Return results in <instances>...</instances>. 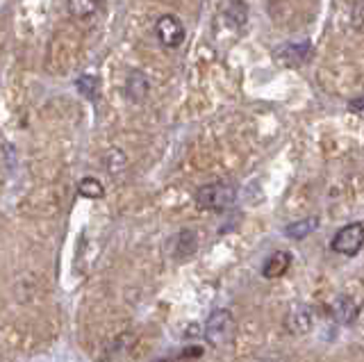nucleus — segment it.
Masks as SVG:
<instances>
[{
	"label": "nucleus",
	"instance_id": "8",
	"mask_svg": "<svg viewBox=\"0 0 364 362\" xmlns=\"http://www.w3.org/2000/svg\"><path fill=\"white\" fill-rule=\"evenodd\" d=\"M151 92V85H148V78L141 71H130L128 80H125V96H128L132 103H141V100Z\"/></svg>",
	"mask_w": 364,
	"mask_h": 362
},
{
	"label": "nucleus",
	"instance_id": "14",
	"mask_svg": "<svg viewBox=\"0 0 364 362\" xmlns=\"http://www.w3.org/2000/svg\"><path fill=\"white\" fill-rule=\"evenodd\" d=\"M125 164H128V160H125V155L119 151V149H112L107 155H105V166H107V171L112 176H117L119 171H123Z\"/></svg>",
	"mask_w": 364,
	"mask_h": 362
},
{
	"label": "nucleus",
	"instance_id": "13",
	"mask_svg": "<svg viewBox=\"0 0 364 362\" xmlns=\"http://www.w3.org/2000/svg\"><path fill=\"white\" fill-rule=\"evenodd\" d=\"M75 87H77V92L82 94L85 98H96L98 96V89H100V80L96 75H80L77 78V82H75Z\"/></svg>",
	"mask_w": 364,
	"mask_h": 362
},
{
	"label": "nucleus",
	"instance_id": "10",
	"mask_svg": "<svg viewBox=\"0 0 364 362\" xmlns=\"http://www.w3.org/2000/svg\"><path fill=\"white\" fill-rule=\"evenodd\" d=\"M316 225H318V219L316 217H307L303 221L289 223L287 228H284V235H287L289 240H305L307 235L316 230Z\"/></svg>",
	"mask_w": 364,
	"mask_h": 362
},
{
	"label": "nucleus",
	"instance_id": "5",
	"mask_svg": "<svg viewBox=\"0 0 364 362\" xmlns=\"http://www.w3.org/2000/svg\"><path fill=\"white\" fill-rule=\"evenodd\" d=\"M155 35L162 41V46L166 48H178L182 41H185V26L182 21L173 14H164L157 18L155 23Z\"/></svg>",
	"mask_w": 364,
	"mask_h": 362
},
{
	"label": "nucleus",
	"instance_id": "6",
	"mask_svg": "<svg viewBox=\"0 0 364 362\" xmlns=\"http://www.w3.org/2000/svg\"><path fill=\"white\" fill-rule=\"evenodd\" d=\"M330 312H333V319L341 326H348L358 319V303L353 301L348 294H339L330 303Z\"/></svg>",
	"mask_w": 364,
	"mask_h": 362
},
{
	"label": "nucleus",
	"instance_id": "9",
	"mask_svg": "<svg viewBox=\"0 0 364 362\" xmlns=\"http://www.w3.org/2000/svg\"><path fill=\"white\" fill-rule=\"evenodd\" d=\"M100 7V0H66V9L68 14L77 21H85L91 18Z\"/></svg>",
	"mask_w": 364,
	"mask_h": 362
},
{
	"label": "nucleus",
	"instance_id": "1",
	"mask_svg": "<svg viewBox=\"0 0 364 362\" xmlns=\"http://www.w3.org/2000/svg\"><path fill=\"white\" fill-rule=\"evenodd\" d=\"M237 201V189L230 183H210L196 191V206L200 210L223 212L232 208Z\"/></svg>",
	"mask_w": 364,
	"mask_h": 362
},
{
	"label": "nucleus",
	"instance_id": "2",
	"mask_svg": "<svg viewBox=\"0 0 364 362\" xmlns=\"http://www.w3.org/2000/svg\"><path fill=\"white\" fill-rule=\"evenodd\" d=\"M235 335V316L230 310L219 308L214 310L208 321H205V339L212 344V346H223L232 339Z\"/></svg>",
	"mask_w": 364,
	"mask_h": 362
},
{
	"label": "nucleus",
	"instance_id": "7",
	"mask_svg": "<svg viewBox=\"0 0 364 362\" xmlns=\"http://www.w3.org/2000/svg\"><path fill=\"white\" fill-rule=\"evenodd\" d=\"M291 267V255L287 251H273L264 265H262V276L264 278H280L287 274V269Z\"/></svg>",
	"mask_w": 364,
	"mask_h": 362
},
{
	"label": "nucleus",
	"instance_id": "4",
	"mask_svg": "<svg viewBox=\"0 0 364 362\" xmlns=\"http://www.w3.org/2000/svg\"><path fill=\"white\" fill-rule=\"evenodd\" d=\"M314 326V310L307 303H291L284 314V328L289 335H307Z\"/></svg>",
	"mask_w": 364,
	"mask_h": 362
},
{
	"label": "nucleus",
	"instance_id": "15",
	"mask_svg": "<svg viewBox=\"0 0 364 362\" xmlns=\"http://www.w3.org/2000/svg\"><path fill=\"white\" fill-rule=\"evenodd\" d=\"M269 362H280V360H269Z\"/></svg>",
	"mask_w": 364,
	"mask_h": 362
},
{
	"label": "nucleus",
	"instance_id": "12",
	"mask_svg": "<svg viewBox=\"0 0 364 362\" xmlns=\"http://www.w3.org/2000/svg\"><path fill=\"white\" fill-rule=\"evenodd\" d=\"M77 194L85 196V198H102L105 196V187H102V183L98 178H82L77 183Z\"/></svg>",
	"mask_w": 364,
	"mask_h": 362
},
{
	"label": "nucleus",
	"instance_id": "11",
	"mask_svg": "<svg viewBox=\"0 0 364 362\" xmlns=\"http://www.w3.org/2000/svg\"><path fill=\"white\" fill-rule=\"evenodd\" d=\"M196 246H198V237L193 230H182L178 235V242H176V255L180 260H185L189 255H193V251H196Z\"/></svg>",
	"mask_w": 364,
	"mask_h": 362
},
{
	"label": "nucleus",
	"instance_id": "3",
	"mask_svg": "<svg viewBox=\"0 0 364 362\" xmlns=\"http://www.w3.org/2000/svg\"><path fill=\"white\" fill-rule=\"evenodd\" d=\"M362 246H364V225L362 223L344 225L341 230H337L333 242H330V248L341 255H355V253H360Z\"/></svg>",
	"mask_w": 364,
	"mask_h": 362
}]
</instances>
